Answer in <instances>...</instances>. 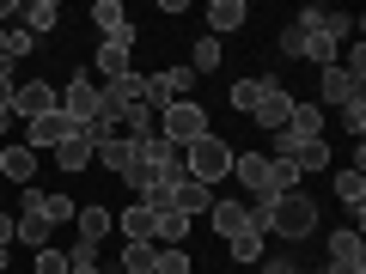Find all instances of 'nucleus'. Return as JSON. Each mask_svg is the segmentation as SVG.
I'll use <instances>...</instances> for the list:
<instances>
[{
    "instance_id": "1",
    "label": "nucleus",
    "mask_w": 366,
    "mask_h": 274,
    "mask_svg": "<svg viewBox=\"0 0 366 274\" xmlns=\"http://www.w3.org/2000/svg\"><path fill=\"white\" fill-rule=\"evenodd\" d=\"M262 232L287 238V244L312 238V232H317V201L305 196V189H287V196H274L269 208H262Z\"/></svg>"
},
{
    "instance_id": "2",
    "label": "nucleus",
    "mask_w": 366,
    "mask_h": 274,
    "mask_svg": "<svg viewBox=\"0 0 366 274\" xmlns=\"http://www.w3.org/2000/svg\"><path fill=\"white\" fill-rule=\"evenodd\" d=\"M183 171H189V177L196 183H220V177H232V146L220 141V134H202V141H189L183 146Z\"/></svg>"
},
{
    "instance_id": "3",
    "label": "nucleus",
    "mask_w": 366,
    "mask_h": 274,
    "mask_svg": "<svg viewBox=\"0 0 366 274\" xmlns=\"http://www.w3.org/2000/svg\"><path fill=\"white\" fill-rule=\"evenodd\" d=\"M98 110H104L98 79H92L86 67H74V73H67V91H61V116L74 122V128H92V122H98Z\"/></svg>"
},
{
    "instance_id": "4",
    "label": "nucleus",
    "mask_w": 366,
    "mask_h": 274,
    "mask_svg": "<svg viewBox=\"0 0 366 274\" xmlns=\"http://www.w3.org/2000/svg\"><path fill=\"white\" fill-rule=\"evenodd\" d=\"M202 134H208V110H202L196 98H183V104L159 110V141H171V146H189V141H202Z\"/></svg>"
},
{
    "instance_id": "5",
    "label": "nucleus",
    "mask_w": 366,
    "mask_h": 274,
    "mask_svg": "<svg viewBox=\"0 0 366 274\" xmlns=\"http://www.w3.org/2000/svg\"><path fill=\"white\" fill-rule=\"evenodd\" d=\"M189 91H196V73H189V67H159V73H147L141 104L147 110H171V104H183Z\"/></svg>"
},
{
    "instance_id": "6",
    "label": "nucleus",
    "mask_w": 366,
    "mask_h": 274,
    "mask_svg": "<svg viewBox=\"0 0 366 274\" xmlns=\"http://www.w3.org/2000/svg\"><path fill=\"white\" fill-rule=\"evenodd\" d=\"M293 104H300V98L281 86V73H269V86H262V98H257V110H250V122H257L262 134H281V128H287V116H293Z\"/></svg>"
},
{
    "instance_id": "7",
    "label": "nucleus",
    "mask_w": 366,
    "mask_h": 274,
    "mask_svg": "<svg viewBox=\"0 0 366 274\" xmlns=\"http://www.w3.org/2000/svg\"><path fill=\"white\" fill-rule=\"evenodd\" d=\"M232 177L250 189V208H269L274 183H269V153H232Z\"/></svg>"
},
{
    "instance_id": "8",
    "label": "nucleus",
    "mask_w": 366,
    "mask_h": 274,
    "mask_svg": "<svg viewBox=\"0 0 366 274\" xmlns=\"http://www.w3.org/2000/svg\"><path fill=\"white\" fill-rule=\"evenodd\" d=\"M55 110H61V98H55V86H49V79H25V86L13 91V116H19V122L55 116Z\"/></svg>"
},
{
    "instance_id": "9",
    "label": "nucleus",
    "mask_w": 366,
    "mask_h": 274,
    "mask_svg": "<svg viewBox=\"0 0 366 274\" xmlns=\"http://www.w3.org/2000/svg\"><path fill=\"white\" fill-rule=\"evenodd\" d=\"M92 25L104 31V43H117V49L134 55V19L122 13V0H98V6H92Z\"/></svg>"
},
{
    "instance_id": "10",
    "label": "nucleus",
    "mask_w": 366,
    "mask_h": 274,
    "mask_svg": "<svg viewBox=\"0 0 366 274\" xmlns=\"http://www.w3.org/2000/svg\"><path fill=\"white\" fill-rule=\"evenodd\" d=\"M348 98H366V73H354V67H342V61L324 67V104L342 110ZM324 104H317V110H324Z\"/></svg>"
},
{
    "instance_id": "11",
    "label": "nucleus",
    "mask_w": 366,
    "mask_h": 274,
    "mask_svg": "<svg viewBox=\"0 0 366 274\" xmlns=\"http://www.w3.org/2000/svg\"><path fill=\"white\" fill-rule=\"evenodd\" d=\"M0 183H19V189H31V183H37V153H31L25 141H6L0 146Z\"/></svg>"
},
{
    "instance_id": "12",
    "label": "nucleus",
    "mask_w": 366,
    "mask_h": 274,
    "mask_svg": "<svg viewBox=\"0 0 366 274\" xmlns=\"http://www.w3.org/2000/svg\"><path fill=\"white\" fill-rule=\"evenodd\" d=\"M67 128H74V122H67L61 110H55V116H37V122H25V146H31V153H43V146H49V153H55V146L67 141Z\"/></svg>"
},
{
    "instance_id": "13",
    "label": "nucleus",
    "mask_w": 366,
    "mask_h": 274,
    "mask_svg": "<svg viewBox=\"0 0 366 274\" xmlns=\"http://www.w3.org/2000/svg\"><path fill=\"white\" fill-rule=\"evenodd\" d=\"M171 208L196 220V213L214 208V189H208V183H196V177H177V183H171Z\"/></svg>"
},
{
    "instance_id": "14",
    "label": "nucleus",
    "mask_w": 366,
    "mask_h": 274,
    "mask_svg": "<svg viewBox=\"0 0 366 274\" xmlns=\"http://www.w3.org/2000/svg\"><path fill=\"white\" fill-rule=\"evenodd\" d=\"M92 146H98L92 128H67V141L55 146V165L61 171H92Z\"/></svg>"
},
{
    "instance_id": "15",
    "label": "nucleus",
    "mask_w": 366,
    "mask_h": 274,
    "mask_svg": "<svg viewBox=\"0 0 366 274\" xmlns=\"http://www.w3.org/2000/svg\"><path fill=\"white\" fill-rule=\"evenodd\" d=\"M13 19H19V31H31V37H49V31L61 25V6H55V0H25Z\"/></svg>"
},
{
    "instance_id": "16",
    "label": "nucleus",
    "mask_w": 366,
    "mask_h": 274,
    "mask_svg": "<svg viewBox=\"0 0 366 274\" xmlns=\"http://www.w3.org/2000/svg\"><path fill=\"white\" fill-rule=\"evenodd\" d=\"M281 134H287L293 146L324 141V110H317V104H293V116H287V128H281Z\"/></svg>"
},
{
    "instance_id": "17",
    "label": "nucleus",
    "mask_w": 366,
    "mask_h": 274,
    "mask_svg": "<svg viewBox=\"0 0 366 274\" xmlns=\"http://www.w3.org/2000/svg\"><path fill=\"white\" fill-rule=\"evenodd\" d=\"M208 220H214L220 238H238V232H250V201H214Z\"/></svg>"
},
{
    "instance_id": "18",
    "label": "nucleus",
    "mask_w": 366,
    "mask_h": 274,
    "mask_svg": "<svg viewBox=\"0 0 366 274\" xmlns=\"http://www.w3.org/2000/svg\"><path fill=\"white\" fill-rule=\"evenodd\" d=\"M129 158H134V141H129V134H110V141H98V146H92V165L117 171V177L129 171Z\"/></svg>"
},
{
    "instance_id": "19",
    "label": "nucleus",
    "mask_w": 366,
    "mask_h": 274,
    "mask_svg": "<svg viewBox=\"0 0 366 274\" xmlns=\"http://www.w3.org/2000/svg\"><path fill=\"white\" fill-rule=\"evenodd\" d=\"M336 196L354 208V232H360V220H366V171H354V165L336 171Z\"/></svg>"
},
{
    "instance_id": "20",
    "label": "nucleus",
    "mask_w": 366,
    "mask_h": 274,
    "mask_svg": "<svg viewBox=\"0 0 366 274\" xmlns=\"http://www.w3.org/2000/svg\"><path fill=\"white\" fill-rule=\"evenodd\" d=\"M117 225H122L129 244H153V208H147V201H129V208L117 213Z\"/></svg>"
},
{
    "instance_id": "21",
    "label": "nucleus",
    "mask_w": 366,
    "mask_h": 274,
    "mask_svg": "<svg viewBox=\"0 0 366 274\" xmlns=\"http://www.w3.org/2000/svg\"><path fill=\"white\" fill-rule=\"evenodd\" d=\"M244 19H250L244 0H214V6H208V37H226V31H238Z\"/></svg>"
},
{
    "instance_id": "22",
    "label": "nucleus",
    "mask_w": 366,
    "mask_h": 274,
    "mask_svg": "<svg viewBox=\"0 0 366 274\" xmlns=\"http://www.w3.org/2000/svg\"><path fill=\"white\" fill-rule=\"evenodd\" d=\"M330 262H354V268H366V238L354 232V225L330 232Z\"/></svg>"
},
{
    "instance_id": "23",
    "label": "nucleus",
    "mask_w": 366,
    "mask_h": 274,
    "mask_svg": "<svg viewBox=\"0 0 366 274\" xmlns=\"http://www.w3.org/2000/svg\"><path fill=\"white\" fill-rule=\"evenodd\" d=\"M74 225H79V244H104V232H110V208H79L74 213Z\"/></svg>"
},
{
    "instance_id": "24",
    "label": "nucleus",
    "mask_w": 366,
    "mask_h": 274,
    "mask_svg": "<svg viewBox=\"0 0 366 274\" xmlns=\"http://www.w3.org/2000/svg\"><path fill=\"white\" fill-rule=\"evenodd\" d=\"M153 262H159V244H122V262L110 274H153Z\"/></svg>"
},
{
    "instance_id": "25",
    "label": "nucleus",
    "mask_w": 366,
    "mask_h": 274,
    "mask_svg": "<svg viewBox=\"0 0 366 274\" xmlns=\"http://www.w3.org/2000/svg\"><path fill=\"white\" fill-rule=\"evenodd\" d=\"M92 67H98V79H122V73H134V67H129V49H117V43H98Z\"/></svg>"
},
{
    "instance_id": "26",
    "label": "nucleus",
    "mask_w": 366,
    "mask_h": 274,
    "mask_svg": "<svg viewBox=\"0 0 366 274\" xmlns=\"http://www.w3.org/2000/svg\"><path fill=\"white\" fill-rule=\"evenodd\" d=\"M49 232L55 225L43 220V213H19V244L25 250H49Z\"/></svg>"
},
{
    "instance_id": "27",
    "label": "nucleus",
    "mask_w": 366,
    "mask_h": 274,
    "mask_svg": "<svg viewBox=\"0 0 366 274\" xmlns=\"http://www.w3.org/2000/svg\"><path fill=\"white\" fill-rule=\"evenodd\" d=\"M226 256L244 262V268H257V262H262V232H238V238H226Z\"/></svg>"
},
{
    "instance_id": "28",
    "label": "nucleus",
    "mask_w": 366,
    "mask_h": 274,
    "mask_svg": "<svg viewBox=\"0 0 366 274\" xmlns=\"http://www.w3.org/2000/svg\"><path fill=\"white\" fill-rule=\"evenodd\" d=\"M293 165H300V177H305V171L336 165V158H330V141H305V146H293Z\"/></svg>"
},
{
    "instance_id": "29",
    "label": "nucleus",
    "mask_w": 366,
    "mask_h": 274,
    "mask_svg": "<svg viewBox=\"0 0 366 274\" xmlns=\"http://www.w3.org/2000/svg\"><path fill=\"white\" fill-rule=\"evenodd\" d=\"M300 55H305V61H317V67H336V43H330L324 31H305V43H300Z\"/></svg>"
},
{
    "instance_id": "30",
    "label": "nucleus",
    "mask_w": 366,
    "mask_h": 274,
    "mask_svg": "<svg viewBox=\"0 0 366 274\" xmlns=\"http://www.w3.org/2000/svg\"><path fill=\"white\" fill-rule=\"evenodd\" d=\"M262 86H269V73H257V79H238V86H232V110H238V116H250V110H257Z\"/></svg>"
},
{
    "instance_id": "31",
    "label": "nucleus",
    "mask_w": 366,
    "mask_h": 274,
    "mask_svg": "<svg viewBox=\"0 0 366 274\" xmlns=\"http://www.w3.org/2000/svg\"><path fill=\"white\" fill-rule=\"evenodd\" d=\"M196 262H189V250L183 244H159V262H153V274H189Z\"/></svg>"
},
{
    "instance_id": "32",
    "label": "nucleus",
    "mask_w": 366,
    "mask_h": 274,
    "mask_svg": "<svg viewBox=\"0 0 366 274\" xmlns=\"http://www.w3.org/2000/svg\"><path fill=\"white\" fill-rule=\"evenodd\" d=\"M214 67H220V37H202L196 55H189V73L202 79V73H214Z\"/></svg>"
},
{
    "instance_id": "33",
    "label": "nucleus",
    "mask_w": 366,
    "mask_h": 274,
    "mask_svg": "<svg viewBox=\"0 0 366 274\" xmlns=\"http://www.w3.org/2000/svg\"><path fill=\"white\" fill-rule=\"evenodd\" d=\"M0 49H6V61H19V55L37 49V37H31V31H19V25H6V31H0Z\"/></svg>"
},
{
    "instance_id": "34",
    "label": "nucleus",
    "mask_w": 366,
    "mask_h": 274,
    "mask_svg": "<svg viewBox=\"0 0 366 274\" xmlns=\"http://www.w3.org/2000/svg\"><path fill=\"white\" fill-rule=\"evenodd\" d=\"M67 274H104L98 250H92V244H74V250H67Z\"/></svg>"
},
{
    "instance_id": "35",
    "label": "nucleus",
    "mask_w": 366,
    "mask_h": 274,
    "mask_svg": "<svg viewBox=\"0 0 366 274\" xmlns=\"http://www.w3.org/2000/svg\"><path fill=\"white\" fill-rule=\"evenodd\" d=\"M336 116H342V128H348V141H360V134H366V98H348Z\"/></svg>"
},
{
    "instance_id": "36",
    "label": "nucleus",
    "mask_w": 366,
    "mask_h": 274,
    "mask_svg": "<svg viewBox=\"0 0 366 274\" xmlns=\"http://www.w3.org/2000/svg\"><path fill=\"white\" fill-rule=\"evenodd\" d=\"M74 213H79V201H67V196H43V220H49V225H67Z\"/></svg>"
},
{
    "instance_id": "37",
    "label": "nucleus",
    "mask_w": 366,
    "mask_h": 274,
    "mask_svg": "<svg viewBox=\"0 0 366 274\" xmlns=\"http://www.w3.org/2000/svg\"><path fill=\"white\" fill-rule=\"evenodd\" d=\"M31 274H67V250H37V268H31Z\"/></svg>"
},
{
    "instance_id": "38",
    "label": "nucleus",
    "mask_w": 366,
    "mask_h": 274,
    "mask_svg": "<svg viewBox=\"0 0 366 274\" xmlns=\"http://www.w3.org/2000/svg\"><path fill=\"white\" fill-rule=\"evenodd\" d=\"M262 274H300V262L293 256H262Z\"/></svg>"
},
{
    "instance_id": "39",
    "label": "nucleus",
    "mask_w": 366,
    "mask_h": 274,
    "mask_svg": "<svg viewBox=\"0 0 366 274\" xmlns=\"http://www.w3.org/2000/svg\"><path fill=\"white\" fill-rule=\"evenodd\" d=\"M300 43H305V31H300V25L281 31V55H300Z\"/></svg>"
},
{
    "instance_id": "40",
    "label": "nucleus",
    "mask_w": 366,
    "mask_h": 274,
    "mask_svg": "<svg viewBox=\"0 0 366 274\" xmlns=\"http://www.w3.org/2000/svg\"><path fill=\"white\" fill-rule=\"evenodd\" d=\"M342 67H354V73H366V43H360V37H354V49H348V61H342Z\"/></svg>"
},
{
    "instance_id": "41",
    "label": "nucleus",
    "mask_w": 366,
    "mask_h": 274,
    "mask_svg": "<svg viewBox=\"0 0 366 274\" xmlns=\"http://www.w3.org/2000/svg\"><path fill=\"white\" fill-rule=\"evenodd\" d=\"M13 91H19V86H13V73H0V110H13Z\"/></svg>"
},
{
    "instance_id": "42",
    "label": "nucleus",
    "mask_w": 366,
    "mask_h": 274,
    "mask_svg": "<svg viewBox=\"0 0 366 274\" xmlns=\"http://www.w3.org/2000/svg\"><path fill=\"white\" fill-rule=\"evenodd\" d=\"M6 134H13V110H0V141H6Z\"/></svg>"
},
{
    "instance_id": "43",
    "label": "nucleus",
    "mask_w": 366,
    "mask_h": 274,
    "mask_svg": "<svg viewBox=\"0 0 366 274\" xmlns=\"http://www.w3.org/2000/svg\"><path fill=\"white\" fill-rule=\"evenodd\" d=\"M19 13V6H13V0H0V25H6V19H13Z\"/></svg>"
},
{
    "instance_id": "44",
    "label": "nucleus",
    "mask_w": 366,
    "mask_h": 274,
    "mask_svg": "<svg viewBox=\"0 0 366 274\" xmlns=\"http://www.w3.org/2000/svg\"><path fill=\"white\" fill-rule=\"evenodd\" d=\"M104 274H110V268H104Z\"/></svg>"
}]
</instances>
